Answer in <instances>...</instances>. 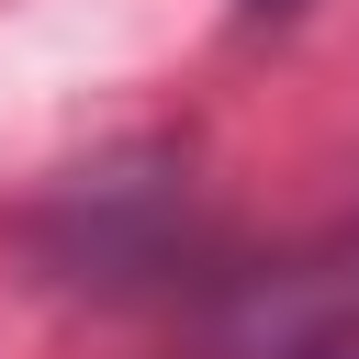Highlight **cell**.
Instances as JSON below:
<instances>
[{"instance_id":"obj_1","label":"cell","mask_w":359,"mask_h":359,"mask_svg":"<svg viewBox=\"0 0 359 359\" xmlns=\"http://www.w3.org/2000/svg\"><path fill=\"white\" fill-rule=\"evenodd\" d=\"M269 11H292V0H247V22H269Z\"/></svg>"}]
</instances>
